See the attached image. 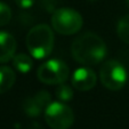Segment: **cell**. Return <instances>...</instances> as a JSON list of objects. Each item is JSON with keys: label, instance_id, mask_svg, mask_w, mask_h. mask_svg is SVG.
Here are the masks:
<instances>
[{"label": "cell", "instance_id": "obj_7", "mask_svg": "<svg viewBox=\"0 0 129 129\" xmlns=\"http://www.w3.org/2000/svg\"><path fill=\"white\" fill-rule=\"evenodd\" d=\"M51 103V96L47 90H40L36 95L25 98L23 102V110L26 115L31 118L39 117L47 106Z\"/></svg>", "mask_w": 129, "mask_h": 129}, {"label": "cell", "instance_id": "obj_8", "mask_svg": "<svg viewBox=\"0 0 129 129\" xmlns=\"http://www.w3.org/2000/svg\"><path fill=\"white\" fill-rule=\"evenodd\" d=\"M71 82L77 90L88 91L96 86L97 76H96L95 71L90 69L89 66H81L73 72Z\"/></svg>", "mask_w": 129, "mask_h": 129}, {"label": "cell", "instance_id": "obj_9", "mask_svg": "<svg viewBox=\"0 0 129 129\" xmlns=\"http://www.w3.org/2000/svg\"><path fill=\"white\" fill-rule=\"evenodd\" d=\"M16 40L14 36L6 31H0V63H7L15 56Z\"/></svg>", "mask_w": 129, "mask_h": 129}, {"label": "cell", "instance_id": "obj_14", "mask_svg": "<svg viewBox=\"0 0 129 129\" xmlns=\"http://www.w3.org/2000/svg\"><path fill=\"white\" fill-rule=\"evenodd\" d=\"M12 20V9L7 4L0 1V26H5Z\"/></svg>", "mask_w": 129, "mask_h": 129}, {"label": "cell", "instance_id": "obj_10", "mask_svg": "<svg viewBox=\"0 0 129 129\" xmlns=\"http://www.w3.org/2000/svg\"><path fill=\"white\" fill-rule=\"evenodd\" d=\"M16 81V74L9 66H0V94H5L14 86Z\"/></svg>", "mask_w": 129, "mask_h": 129}, {"label": "cell", "instance_id": "obj_2", "mask_svg": "<svg viewBox=\"0 0 129 129\" xmlns=\"http://www.w3.org/2000/svg\"><path fill=\"white\" fill-rule=\"evenodd\" d=\"M54 30L47 24H38L26 34V48L29 54L37 59L48 57L54 49Z\"/></svg>", "mask_w": 129, "mask_h": 129}, {"label": "cell", "instance_id": "obj_6", "mask_svg": "<svg viewBox=\"0 0 129 129\" xmlns=\"http://www.w3.org/2000/svg\"><path fill=\"white\" fill-rule=\"evenodd\" d=\"M70 76V69L61 59H49L42 63L37 70V77L46 85H59L65 82Z\"/></svg>", "mask_w": 129, "mask_h": 129}, {"label": "cell", "instance_id": "obj_12", "mask_svg": "<svg viewBox=\"0 0 129 129\" xmlns=\"http://www.w3.org/2000/svg\"><path fill=\"white\" fill-rule=\"evenodd\" d=\"M117 34L121 41L129 45V14L121 17L117 25Z\"/></svg>", "mask_w": 129, "mask_h": 129}, {"label": "cell", "instance_id": "obj_15", "mask_svg": "<svg viewBox=\"0 0 129 129\" xmlns=\"http://www.w3.org/2000/svg\"><path fill=\"white\" fill-rule=\"evenodd\" d=\"M34 1L36 0H15L16 5L20 8H22V9H29V8H31L34 5Z\"/></svg>", "mask_w": 129, "mask_h": 129}, {"label": "cell", "instance_id": "obj_17", "mask_svg": "<svg viewBox=\"0 0 129 129\" xmlns=\"http://www.w3.org/2000/svg\"><path fill=\"white\" fill-rule=\"evenodd\" d=\"M91 1H94V0H91Z\"/></svg>", "mask_w": 129, "mask_h": 129}, {"label": "cell", "instance_id": "obj_16", "mask_svg": "<svg viewBox=\"0 0 129 129\" xmlns=\"http://www.w3.org/2000/svg\"><path fill=\"white\" fill-rule=\"evenodd\" d=\"M127 4H128V6H129V0H127Z\"/></svg>", "mask_w": 129, "mask_h": 129}, {"label": "cell", "instance_id": "obj_3", "mask_svg": "<svg viewBox=\"0 0 129 129\" xmlns=\"http://www.w3.org/2000/svg\"><path fill=\"white\" fill-rule=\"evenodd\" d=\"M50 23L55 32L63 36H72L81 30L83 25V18L76 9L58 8L51 15Z\"/></svg>", "mask_w": 129, "mask_h": 129}, {"label": "cell", "instance_id": "obj_13", "mask_svg": "<svg viewBox=\"0 0 129 129\" xmlns=\"http://www.w3.org/2000/svg\"><path fill=\"white\" fill-rule=\"evenodd\" d=\"M55 94H56L57 100L61 101V102H64V103L69 102V101H71L73 98V90H72V88H71V86L66 85L65 82L59 83L58 87L56 88Z\"/></svg>", "mask_w": 129, "mask_h": 129}, {"label": "cell", "instance_id": "obj_11", "mask_svg": "<svg viewBox=\"0 0 129 129\" xmlns=\"http://www.w3.org/2000/svg\"><path fill=\"white\" fill-rule=\"evenodd\" d=\"M13 65L20 73L26 74L33 68V61L32 58L24 53H20V54H15V56L13 57Z\"/></svg>", "mask_w": 129, "mask_h": 129}, {"label": "cell", "instance_id": "obj_4", "mask_svg": "<svg viewBox=\"0 0 129 129\" xmlns=\"http://www.w3.org/2000/svg\"><path fill=\"white\" fill-rule=\"evenodd\" d=\"M100 79L106 89L117 91L124 87L128 80V73L122 63L115 59H109L101 66Z\"/></svg>", "mask_w": 129, "mask_h": 129}, {"label": "cell", "instance_id": "obj_1", "mask_svg": "<svg viewBox=\"0 0 129 129\" xmlns=\"http://www.w3.org/2000/svg\"><path fill=\"white\" fill-rule=\"evenodd\" d=\"M71 53L76 62L89 66L101 63L106 56L107 48L100 36L94 32H85L73 40Z\"/></svg>", "mask_w": 129, "mask_h": 129}, {"label": "cell", "instance_id": "obj_5", "mask_svg": "<svg viewBox=\"0 0 129 129\" xmlns=\"http://www.w3.org/2000/svg\"><path fill=\"white\" fill-rule=\"evenodd\" d=\"M45 120L51 129H70L74 122V113L64 102L56 101L45 109Z\"/></svg>", "mask_w": 129, "mask_h": 129}]
</instances>
